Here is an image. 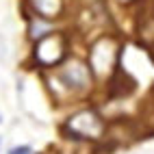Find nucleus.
<instances>
[{
	"label": "nucleus",
	"instance_id": "2",
	"mask_svg": "<svg viewBox=\"0 0 154 154\" xmlns=\"http://www.w3.org/2000/svg\"><path fill=\"white\" fill-rule=\"evenodd\" d=\"M59 132L65 141L76 146H91L106 139L109 124L98 106H80L59 124Z\"/></svg>",
	"mask_w": 154,
	"mask_h": 154
},
{
	"label": "nucleus",
	"instance_id": "1",
	"mask_svg": "<svg viewBox=\"0 0 154 154\" xmlns=\"http://www.w3.org/2000/svg\"><path fill=\"white\" fill-rule=\"evenodd\" d=\"M42 78L46 80V87L50 91V98L54 102H78L89 96L94 89L96 78L91 74L85 57L69 54L65 63H61L52 72H44Z\"/></svg>",
	"mask_w": 154,
	"mask_h": 154
},
{
	"label": "nucleus",
	"instance_id": "3",
	"mask_svg": "<svg viewBox=\"0 0 154 154\" xmlns=\"http://www.w3.org/2000/svg\"><path fill=\"white\" fill-rule=\"evenodd\" d=\"M72 54V39L65 30H54V33L46 35L44 39L30 44V63L35 69L52 72L61 63H65L67 57Z\"/></svg>",
	"mask_w": 154,
	"mask_h": 154
},
{
	"label": "nucleus",
	"instance_id": "4",
	"mask_svg": "<svg viewBox=\"0 0 154 154\" xmlns=\"http://www.w3.org/2000/svg\"><path fill=\"white\" fill-rule=\"evenodd\" d=\"M122 52H124V48L119 46L117 37L111 35V33H104L96 42H91V46L87 48L85 61H87L94 78L96 80L98 78L109 80L111 74L122 65Z\"/></svg>",
	"mask_w": 154,
	"mask_h": 154
},
{
	"label": "nucleus",
	"instance_id": "8",
	"mask_svg": "<svg viewBox=\"0 0 154 154\" xmlns=\"http://www.w3.org/2000/svg\"><path fill=\"white\" fill-rule=\"evenodd\" d=\"M117 2H122V5H132V2H137V0H117Z\"/></svg>",
	"mask_w": 154,
	"mask_h": 154
},
{
	"label": "nucleus",
	"instance_id": "9",
	"mask_svg": "<svg viewBox=\"0 0 154 154\" xmlns=\"http://www.w3.org/2000/svg\"><path fill=\"white\" fill-rule=\"evenodd\" d=\"M0 124H2V115H0Z\"/></svg>",
	"mask_w": 154,
	"mask_h": 154
},
{
	"label": "nucleus",
	"instance_id": "10",
	"mask_svg": "<svg viewBox=\"0 0 154 154\" xmlns=\"http://www.w3.org/2000/svg\"><path fill=\"white\" fill-rule=\"evenodd\" d=\"M37 154H44V152H37Z\"/></svg>",
	"mask_w": 154,
	"mask_h": 154
},
{
	"label": "nucleus",
	"instance_id": "7",
	"mask_svg": "<svg viewBox=\"0 0 154 154\" xmlns=\"http://www.w3.org/2000/svg\"><path fill=\"white\" fill-rule=\"evenodd\" d=\"M7 154H37V150L30 146V143H17L7 150Z\"/></svg>",
	"mask_w": 154,
	"mask_h": 154
},
{
	"label": "nucleus",
	"instance_id": "5",
	"mask_svg": "<svg viewBox=\"0 0 154 154\" xmlns=\"http://www.w3.org/2000/svg\"><path fill=\"white\" fill-rule=\"evenodd\" d=\"M22 9L33 15L44 17V20L57 22L65 11V0H24Z\"/></svg>",
	"mask_w": 154,
	"mask_h": 154
},
{
	"label": "nucleus",
	"instance_id": "6",
	"mask_svg": "<svg viewBox=\"0 0 154 154\" xmlns=\"http://www.w3.org/2000/svg\"><path fill=\"white\" fill-rule=\"evenodd\" d=\"M22 13H24V20H26V39H28V44H35V42H39V39H44L46 35L57 30V24L50 22V20L33 15V13L24 11V9H22Z\"/></svg>",
	"mask_w": 154,
	"mask_h": 154
}]
</instances>
